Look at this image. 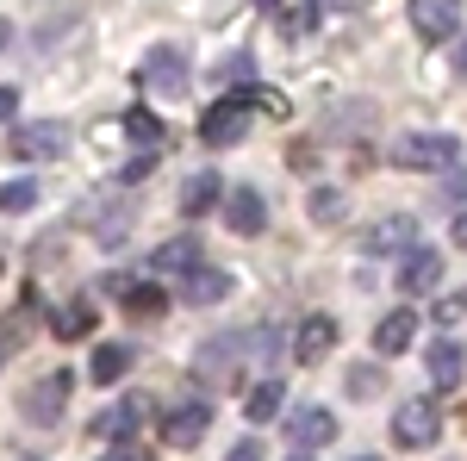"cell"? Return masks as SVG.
<instances>
[{
	"label": "cell",
	"instance_id": "6da1fadb",
	"mask_svg": "<svg viewBox=\"0 0 467 461\" xmlns=\"http://www.w3.org/2000/svg\"><path fill=\"white\" fill-rule=\"evenodd\" d=\"M255 94H262V88H244V94H224V100H213V107H206V119H200V138L213 143V150H224V143H244V131L255 125Z\"/></svg>",
	"mask_w": 467,
	"mask_h": 461
},
{
	"label": "cell",
	"instance_id": "7a4b0ae2",
	"mask_svg": "<svg viewBox=\"0 0 467 461\" xmlns=\"http://www.w3.org/2000/svg\"><path fill=\"white\" fill-rule=\"evenodd\" d=\"M393 162L399 169H418V175L455 169V162H462V138H449V131H418V138L393 143Z\"/></svg>",
	"mask_w": 467,
	"mask_h": 461
},
{
	"label": "cell",
	"instance_id": "3957f363",
	"mask_svg": "<svg viewBox=\"0 0 467 461\" xmlns=\"http://www.w3.org/2000/svg\"><path fill=\"white\" fill-rule=\"evenodd\" d=\"M244 355H255L244 330H237V337H213L206 350L193 355V374H200L206 387H237V368H244Z\"/></svg>",
	"mask_w": 467,
	"mask_h": 461
},
{
	"label": "cell",
	"instance_id": "277c9868",
	"mask_svg": "<svg viewBox=\"0 0 467 461\" xmlns=\"http://www.w3.org/2000/svg\"><path fill=\"white\" fill-rule=\"evenodd\" d=\"M144 88L150 94H162V100H175V94H187V81H193V63H187V50L181 44H156L144 57Z\"/></svg>",
	"mask_w": 467,
	"mask_h": 461
},
{
	"label": "cell",
	"instance_id": "5b68a950",
	"mask_svg": "<svg viewBox=\"0 0 467 461\" xmlns=\"http://www.w3.org/2000/svg\"><path fill=\"white\" fill-rule=\"evenodd\" d=\"M69 393H75V374L57 368V374H44V381H32V387L19 393V412H26L32 424H57L63 405H69Z\"/></svg>",
	"mask_w": 467,
	"mask_h": 461
},
{
	"label": "cell",
	"instance_id": "8992f818",
	"mask_svg": "<svg viewBox=\"0 0 467 461\" xmlns=\"http://www.w3.org/2000/svg\"><path fill=\"white\" fill-rule=\"evenodd\" d=\"M393 436L405 449H431L436 436H442V405L436 399H405L393 412Z\"/></svg>",
	"mask_w": 467,
	"mask_h": 461
},
{
	"label": "cell",
	"instance_id": "52a82bcc",
	"mask_svg": "<svg viewBox=\"0 0 467 461\" xmlns=\"http://www.w3.org/2000/svg\"><path fill=\"white\" fill-rule=\"evenodd\" d=\"M411 244H418V218L411 213H387L361 231V249L368 256H411Z\"/></svg>",
	"mask_w": 467,
	"mask_h": 461
},
{
	"label": "cell",
	"instance_id": "ba28073f",
	"mask_svg": "<svg viewBox=\"0 0 467 461\" xmlns=\"http://www.w3.org/2000/svg\"><path fill=\"white\" fill-rule=\"evenodd\" d=\"M13 150H19V156H37V162H57V156L69 150V131H63L57 119H37V125H19V131H13Z\"/></svg>",
	"mask_w": 467,
	"mask_h": 461
},
{
	"label": "cell",
	"instance_id": "9c48e42d",
	"mask_svg": "<svg viewBox=\"0 0 467 461\" xmlns=\"http://www.w3.org/2000/svg\"><path fill=\"white\" fill-rule=\"evenodd\" d=\"M206 424H213V405H206V399H187V405H175V412L162 418V443L193 449V443L206 436Z\"/></svg>",
	"mask_w": 467,
	"mask_h": 461
},
{
	"label": "cell",
	"instance_id": "30bf717a",
	"mask_svg": "<svg viewBox=\"0 0 467 461\" xmlns=\"http://www.w3.org/2000/svg\"><path fill=\"white\" fill-rule=\"evenodd\" d=\"M144 418H150V399H138V393H131V399H119L112 412H100L94 436H100V443H119V449H125V443H131V430L144 424Z\"/></svg>",
	"mask_w": 467,
	"mask_h": 461
},
{
	"label": "cell",
	"instance_id": "8fae6325",
	"mask_svg": "<svg viewBox=\"0 0 467 461\" xmlns=\"http://www.w3.org/2000/svg\"><path fill=\"white\" fill-rule=\"evenodd\" d=\"M287 430H293V443H299L306 456H318L324 443L337 436V418H330L324 405H299V412H293V418H287Z\"/></svg>",
	"mask_w": 467,
	"mask_h": 461
},
{
	"label": "cell",
	"instance_id": "7c38bea8",
	"mask_svg": "<svg viewBox=\"0 0 467 461\" xmlns=\"http://www.w3.org/2000/svg\"><path fill=\"white\" fill-rule=\"evenodd\" d=\"M411 26H418L424 44H449L455 26H462V13H455L449 0H418V6H411Z\"/></svg>",
	"mask_w": 467,
	"mask_h": 461
},
{
	"label": "cell",
	"instance_id": "4fadbf2b",
	"mask_svg": "<svg viewBox=\"0 0 467 461\" xmlns=\"http://www.w3.org/2000/svg\"><path fill=\"white\" fill-rule=\"evenodd\" d=\"M200 256H206L200 237H175V244H162L150 256V275H187V281H193V275H200Z\"/></svg>",
	"mask_w": 467,
	"mask_h": 461
},
{
	"label": "cell",
	"instance_id": "5bb4252c",
	"mask_svg": "<svg viewBox=\"0 0 467 461\" xmlns=\"http://www.w3.org/2000/svg\"><path fill=\"white\" fill-rule=\"evenodd\" d=\"M442 281V249H411L399 262V293H431Z\"/></svg>",
	"mask_w": 467,
	"mask_h": 461
},
{
	"label": "cell",
	"instance_id": "9a60e30c",
	"mask_svg": "<svg viewBox=\"0 0 467 461\" xmlns=\"http://www.w3.org/2000/svg\"><path fill=\"white\" fill-rule=\"evenodd\" d=\"M224 218H231V231H237V237H255V231L268 225V200H262L255 187H237V194L224 200Z\"/></svg>",
	"mask_w": 467,
	"mask_h": 461
},
{
	"label": "cell",
	"instance_id": "2e32d148",
	"mask_svg": "<svg viewBox=\"0 0 467 461\" xmlns=\"http://www.w3.org/2000/svg\"><path fill=\"white\" fill-rule=\"evenodd\" d=\"M337 343V319H306L299 324V337H293V361H306V368H318L324 355Z\"/></svg>",
	"mask_w": 467,
	"mask_h": 461
},
{
	"label": "cell",
	"instance_id": "e0dca14e",
	"mask_svg": "<svg viewBox=\"0 0 467 461\" xmlns=\"http://www.w3.org/2000/svg\"><path fill=\"white\" fill-rule=\"evenodd\" d=\"M411 337H418V312H411V306H399V312H387V319L374 324V350L380 355H405Z\"/></svg>",
	"mask_w": 467,
	"mask_h": 461
},
{
	"label": "cell",
	"instance_id": "ac0fdd59",
	"mask_svg": "<svg viewBox=\"0 0 467 461\" xmlns=\"http://www.w3.org/2000/svg\"><path fill=\"white\" fill-rule=\"evenodd\" d=\"M218 194H224V181H218L213 169H200V175H187V181H181V200H175V206H181L187 218H200L206 206H218Z\"/></svg>",
	"mask_w": 467,
	"mask_h": 461
},
{
	"label": "cell",
	"instance_id": "d6986e66",
	"mask_svg": "<svg viewBox=\"0 0 467 461\" xmlns=\"http://www.w3.org/2000/svg\"><path fill=\"white\" fill-rule=\"evenodd\" d=\"M281 405H287V387H281V381H255V387L244 393V418H250V424L281 418Z\"/></svg>",
	"mask_w": 467,
	"mask_h": 461
},
{
	"label": "cell",
	"instance_id": "ffe728a7",
	"mask_svg": "<svg viewBox=\"0 0 467 461\" xmlns=\"http://www.w3.org/2000/svg\"><path fill=\"white\" fill-rule=\"evenodd\" d=\"M112 293L125 299L131 319H162V312H169V299H162L156 287H144V281H112Z\"/></svg>",
	"mask_w": 467,
	"mask_h": 461
},
{
	"label": "cell",
	"instance_id": "44dd1931",
	"mask_svg": "<svg viewBox=\"0 0 467 461\" xmlns=\"http://www.w3.org/2000/svg\"><path fill=\"white\" fill-rule=\"evenodd\" d=\"M125 138L144 143V156H162V138H169V131H162V119H156L150 107H131L125 112Z\"/></svg>",
	"mask_w": 467,
	"mask_h": 461
},
{
	"label": "cell",
	"instance_id": "7402d4cb",
	"mask_svg": "<svg viewBox=\"0 0 467 461\" xmlns=\"http://www.w3.org/2000/svg\"><path fill=\"white\" fill-rule=\"evenodd\" d=\"M424 361H431V381H436V387H455V381H462V368H467V355H462L455 337H449V343H431Z\"/></svg>",
	"mask_w": 467,
	"mask_h": 461
},
{
	"label": "cell",
	"instance_id": "603a6c76",
	"mask_svg": "<svg viewBox=\"0 0 467 461\" xmlns=\"http://www.w3.org/2000/svg\"><path fill=\"white\" fill-rule=\"evenodd\" d=\"M218 299H231V275L224 268H200L187 281V306H218Z\"/></svg>",
	"mask_w": 467,
	"mask_h": 461
},
{
	"label": "cell",
	"instance_id": "cb8c5ba5",
	"mask_svg": "<svg viewBox=\"0 0 467 461\" xmlns=\"http://www.w3.org/2000/svg\"><path fill=\"white\" fill-rule=\"evenodd\" d=\"M312 26H318V6H281V13H275V32H281V44H299Z\"/></svg>",
	"mask_w": 467,
	"mask_h": 461
},
{
	"label": "cell",
	"instance_id": "d4e9b609",
	"mask_svg": "<svg viewBox=\"0 0 467 461\" xmlns=\"http://www.w3.org/2000/svg\"><path fill=\"white\" fill-rule=\"evenodd\" d=\"M125 368H131V343H100V350H94V381H100V387L119 381Z\"/></svg>",
	"mask_w": 467,
	"mask_h": 461
},
{
	"label": "cell",
	"instance_id": "484cf974",
	"mask_svg": "<svg viewBox=\"0 0 467 461\" xmlns=\"http://www.w3.org/2000/svg\"><path fill=\"white\" fill-rule=\"evenodd\" d=\"M88 330H94V306L88 299H75V306L57 312V337H88Z\"/></svg>",
	"mask_w": 467,
	"mask_h": 461
},
{
	"label": "cell",
	"instance_id": "4316f807",
	"mask_svg": "<svg viewBox=\"0 0 467 461\" xmlns=\"http://www.w3.org/2000/svg\"><path fill=\"white\" fill-rule=\"evenodd\" d=\"M37 206V181H0V213H32Z\"/></svg>",
	"mask_w": 467,
	"mask_h": 461
},
{
	"label": "cell",
	"instance_id": "83f0119b",
	"mask_svg": "<svg viewBox=\"0 0 467 461\" xmlns=\"http://www.w3.org/2000/svg\"><path fill=\"white\" fill-rule=\"evenodd\" d=\"M349 393H356V399H380V393H387V374H380L374 361H356V368H349Z\"/></svg>",
	"mask_w": 467,
	"mask_h": 461
},
{
	"label": "cell",
	"instance_id": "f1b7e54d",
	"mask_svg": "<svg viewBox=\"0 0 467 461\" xmlns=\"http://www.w3.org/2000/svg\"><path fill=\"white\" fill-rule=\"evenodd\" d=\"M312 218L318 225H337L343 218V187H312Z\"/></svg>",
	"mask_w": 467,
	"mask_h": 461
},
{
	"label": "cell",
	"instance_id": "f546056e",
	"mask_svg": "<svg viewBox=\"0 0 467 461\" xmlns=\"http://www.w3.org/2000/svg\"><path fill=\"white\" fill-rule=\"evenodd\" d=\"M213 75H218V81H244V75H255V57H250V50H231L224 63H213Z\"/></svg>",
	"mask_w": 467,
	"mask_h": 461
},
{
	"label": "cell",
	"instance_id": "4dcf8cb0",
	"mask_svg": "<svg viewBox=\"0 0 467 461\" xmlns=\"http://www.w3.org/2000/svg\"><path fill=\"white\" fill-rule=\"evenodd\" d=\"M107 461H156V456H150L144 443H125V449H112V456H107Z\"/></svg>",
	"mask_w": 467,
	"mask_h": 461
},
{
	"label": "cell",
	"instance_id": "1f68e13d",
	"mask_svg": "<svg viewBox=\"0 0 467 461\" xmlns=\"http://www.w3.org/2000/svg\"><path fill=\"white\" fill-rule=\"evenodd\" d=\"M224 461H262V443H237V449H231Z\"/></svg>",
	"mask_w": 467,
	"mask_h": 461
},
{
	"label": "cell",
	"instance_id": "d6a6232c",
	"mask_svg": "<svg viewBox=\"0 0 467 461\" xmlns=\"http://www.w3.org/2000/svg\"><path fill=\"white\" fill-rule=\"evenodd\" d=\"M449 237H455V249H467V206L455 213V225H449Z\"/></svg>",
	"mask_w": 467,
	"mask_h": 461
},
{
	"label": "cell",
	"instance_id": "836d02e7",
	"mask_svg": "<svg viewBox=\"0 0 467 461\" xmlns=\"http://www.w3.org/2000/svg\"><path fill=\"white\" fill-rule=\"evenodd\" d=\"M13 112H19V94H13V88H0V119H13Z\"/></svg>",
	"mask_w": 467,
	"mask_h": 461
},
{
	"label": "cell",
	"instance_id": "e575fe53",
	"mask_svg": "<svg viewBox=\"0 0 467 461\" xmlns=\"http://www.w3.org/2000/svg\"><path fill=\"white\" fill-rule=\"evenodd\" d=\"M455 69H467V37H462V50H455Z\"/></svg>",
	"mask_w": 467,
	"mask_h": 461
},
{
	"label": "cell",
	"instance_id": "d590c367",
	"mask_svg": "<svg viewBox=\"0 0 467 461\" xmlns=\"http://www.w3.org/2000/svg\"><path fill=\"white\" fill-rule=\"evenodd\" d=\"M287 461H318V456H306V449H293V456Z\"/></svg>",
	"mask_w": 467,
	"mask_h": 461
},
{
	"label": "cell",
	"instance_id": "8d00e7d4",
	"mask_svg": "<svg viewBox=\"0 0 467 461\" xmlns=\"http://www.w3.org/2000/svg\"><path fill=\"white\" fill-rule=\"evenodd\" d=\"M356 461H380V456H356Z\"/></svg>",
	"mask_w": 467,
	"mask_h": 461
},
{
	"label": "cell",
	"instance_id": "74e56055",
	"mask_svg": "<svg viewBox=\"0 0 467 461\" xmlns=\"http://www.w3.org/2000/svg\"><path fill=\"white\" fill-rule=\"evenodd\" d=\"M462 306H467V293H462Z\"/></svg>",
	"mask_w": 467,
	"mask_h": 461
},
{
	"label": "cell",
	"instance_id": "f35d334b",
	"mask_svg": "<svg viewBox=\"0 0 467 461\" xmlns=\"http://www.w3.org/2000/svg\"><path fill=\"white\" fill-rule=\"evenodd\" d=\"M26 461H32V456H26Z\"/></svg>",
	"mask_w": 467,
	"mask_h": 461
}]
</instances>
